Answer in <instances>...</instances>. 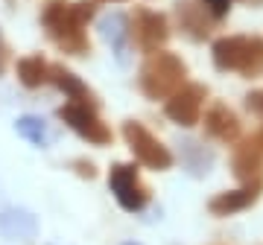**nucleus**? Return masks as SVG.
<instances>
[{
    "label": "nucleus",
    "mask_w": 263,
    "mask_h": 245,
    "mask_svg": "<svg viewBox=\"0 0 263 245\" xmlns=\"http://www.w3.org/2000/svg\"><path fill=\"white\" fill-rule=\"evenodd\" d=\"M94 0H82V3H70V0H50L41 9V27L47 38L67 56H85L91 50L88 41V21L94 18Z\"/></svg>",
    "instance_id": "nucleus-1"
},
{
    "label": "nucleus",
    "mask_w": 263,
    "mask_h": 245,
    "mask_svg": "<svg viewBox=\"0 0 263 245\" xmlns=\"http://www.w3.org/2000/svg\"><path fill=\"white\" fill-rule=\"evenodd\" d=\"M214 67L222 73H240L243 79L263 76V38L260 35H222L211 47Z\"/></svg>",
    "instance_id": "nucleus-2"
},
{
    "label": "nucleus",
    "mask_w": 263,
    "mask_h": 245,
    "mask_svg": "<svg viewBox=\"0 0 263 245\" xmlns=\"http://www.w3.org/2000/svg\"><path fill=\"white\" fill-rule=\"evenodd\" d=\"M184 82H187V65L181 62V56L167 53V50L149 53L138 70V88L152 103H158V99L167 103Z\"/></svg>",
    "instance_id": "nucleus-3"
},
{
    "label": "nucleus",
    "mask_w": 263,
    "mask_h": 245,
    "mask_svg": "<svg viewBox=\"0 0 263 245\" xmlns=\"http://www.w3.org/2000/svg\"><path fill=\"white\" fill-rule=\"evenodd\" d=\"M123 137H126V146L132 149V155H135L138 164L149 167V170H158V172L173 167V152H170L143 122L126 120L123 122Z\"/></svg>",
    "instance_id": "nucleus-4"
},
{
    "label": "nucleus",
    "mask_w": 263,
    "mask_h": 245,
    "mask_svg": "<svg viewBox=\"0 0 263 245\" xmlns=\"http://www.w3.org/2000/svg\"><path fill=\"white\" fill-rule=\"evenodd\" d=\"M129 41L141 53H158L170 41V24L161 12H152L146 6H138L129 18Z\"/></svg>",
    "instance_id": "nucleus-5"
},
{
    "label": "nucleus",
    "mask_w": 263,
    "mask_h": 245,
    "mask_svg": "<svg viewBox=\"0 0 263 245\" xmlns=\"http://www.w3.org/2000/svg\"><path fill=\"white\" fill-rule=\"evenodd\" d=\"M59 120L70 126L82 140L94 143V146H108L111 143V129L103 122V117L97 114L94 105H82V103H65L59 108Z\"/></svg>",
    "instance_id": "nucleus-6"
},
{
    "label": "nucleus",
    "mask_w": 263,
    "mask_h": 245,
    "mask_svg": "<svg viewBox=\"0 0 263 245\" xmlns=\"http://www.w3.org/2000/svg\"><path fill=\"white\" fill-rule=\"evenodd\" d=\"M108 187H111L114 198L120 201L123 210H129V213H138L149 205V187L141 181L138 170H135V164H114L111 172H108Z\"/></svg>",
    "instance_id": "nucleus-7"
},
{
    "label": "nucleus",
    "mask_w": 263,
    "mask_h": 245,
    "mask_svg": "<svg viewBox=\"0 0 263 245\" xmlns=\"http://www.w3.org/2000/svg\"><path fill=\"white\" fill-rule=\"evenodd\" d=\"M205 99H208V88L202 85V82H184V85L164 103V114H167L176 126L190 129V126H196V122L202 120Z\"/></svg>",
    "instance_id": "nucleus-8"
},
{
    "label": "nucleus",
    "mask_w": 263,
    "mask_h": 245,
    "mask_svg": "<svg viewBox=\"0 0 263 245\" xmlns=\"http://www.w3.org/2000/svg\"><path fill=\"white\" fill-rule=\"evenodd\" d=\"M231 170H234V175L243 184L260 181V175H263V126L234 146V152H231Z\"/></svg>",
    "instance_id": "nucleus-9"
},
{
    "label": "nucleus",
    "mask_w": 263,
    "mask_h": 245,
    "mask_svg": "<svg viewBox=\"0 0 263 245\" xmlns=\"http://www.w3.org/2000/svg\"><path fill=\"white\" fill-rule=\"evenodd\" d=\"M176 21L190 41H205L216 29V18L205 6V0H176Z\"/></svg>",
    "instance_id": "nucleus-10"
},
{
    "label": "nucleus",
    "mask_w": 263,
    "mask_h": 245,
    "mask_svg": "<svg viewBox=\"0 0 263 245\" xmlns=\"http://www.w3.org/2000/svg\"><path fill=\"white\" fill-rule=\"evenodd\" d=\"M260 190H263V178L260 181H249L243 184L240 190H226V193H219L208 201V210L214 213V216L226 219V216H234V213H243L246 208H252L254 201L260 198Z\"/></svg>",
    "instance_id": "nucleus-11"
},
{
    "label": "nucleus",
    "mask_w": 263,
    "mask_h": 245,
    "mask_svg": "<svg viewBox=\"0 0 263 245\" xmlns=\"http://www.w3.org/2000/svg\"><path fill=\"white\" fill-rule=\"evenodd\" d=\"M243 132V122L226 103H211V108L205 111V134L214 137L219 143H237Z\"/></svg>",
    "instance_id": "nucleus-12"
},
{
    "label": "nucleus",
    "mask_w": 263,
    "mask_h": 245,
    "mask_svg": "<svg viewBox=\"0 0 263 245\" xmlns=\"http://www.w3.org/2000/svg\"><path fill=\"white\" fill-rule=\"evenodd\" d=\"M50 85H56L62 94H67V99H70V103H82V105H94V108H97L94 91L85 85V82L73 73V70H67V67L50 65Z\"/></svg>",
    "instance_id": "nucleus-13"
},
{
    "label": "nucleus",
    "mask_w": 263,
    "mask_h": 245,
    "mask_svg": "<svg viewBox=\"0 0 263 245\" xmlns=\"http://www.w3.org/2000/svg\"><path fill=\"white\" fill-rule=\"evenodd\" d=\"M35 219L27 210H6L0 213V234H6L9 239H29L35 236Z\"/></svg>",
    "instance_id": "nucleus-14"
},
{
    "label": "nucleus",
    "mask_w": 263,
    "mask_h": 245,
    "mask_svg": "<svg viewBox=\"0 0 263 245\" xmlns=\"http://www.w3.org/2000/svg\"><path fill=\"white\" fill-rule=\"evenodd\" d=\"M18 79L27 88H41L50 82V65L41 56H27L18 62Z\"/></svg>",
    "instance_id": "nucleus-15"
},
{
    "label": "nucleus",
    "mask_w": 263,
    "mask_h": 245,
    "mask_svg": "<svg viewBox=\"0 0 263 245\" xmlns=\"http://www.w3.org/2000/svg\"><path fill=\"white\" fill-rule=\"evenodd\" d=\"M15 129H18L21 137H27L29 143H35V146H44L47 143V129H44V122L38 120V117H21L15 122Z\"/></svg>",
    "instance_id": "nucleus-16"
},
{
    "label": "nucleus",
    "mask_w": 263,
    "mask_h": 245,
    "mask_svg": "<svg viewBox=\"0 0 263 245\" xmlns=\"http://www.w3.org/2000/svg\"><path fill=\"white\" fill-rule=\"evenodd\" d=\"M129 21L123 18V15H111V18L105 21L103 24V35H105V41H111L114 47L120 50L123 47V41H126V38H129Z\"/></svg>",
    "instance_id": "nucleus-17"
},
{
    "label": "nucleus",
    "mask_w": 263,
    "mask_h": 245,
    "mask_svg": "<svg viewBox=\"0 0 263 245\" xmlns=\"http://www.w3.org/2000/svg\"><path fill=\"white\" fill-rule=\"evenodd\" d=\"M246 108H249L257 120H263V88H257V91H252V94H246Z\"/></svg>",
    "instance_id": "nucleus-18"
},
{
    "label": "nucleus",
    "mask_w": 263,
    "mask_h": 245,
    "mask_svg": "<svg viewBox=\"0 0 263 245\" xmlns=\"http://www.w3.org/2000/svg\"><path fill=\"white\" fill-rule=\"evenodd\" d=\"M205 6L214 12V18L219 21V18H226V15H228V9H231V0H205Z\"/></svg>",
    "instance_id": "nucleus-19"
},
{
    "label": "nucleus",
    "mask_w": 263,
    "mask_h": 245,
    "mask_svg": "<svg viewBox=\"0 0 263 245\" xmlns=\"http://www.w3.org/2000/svg\"><path fill=\"white\" fill-rule=\"evenodd\" d=\"M73 167H76V172H79L82 178H94V175H97V170H94V164H91V160H73Z\"/></svg>",
    "instance_id": "nucleus-20"
},
{
    "label": "nucleus",
    "mask_w": 263,
    "mask_h": 245,
    "mask_svg": "<svg viewBox=\"0 0 263 245\" xmlns=\"http://www.w3.org/2000/svg\"><path fill=\"white\" fill-rule=\"evenodd\" d=\"M9 67V47H6V41L0 38V73Z\"/></svg>",
    "instance_id": "nucleus-21"
},
{
    "label": "nucleus",
    "mask_w": 263,
    "mask_h": 245,
    "mask_svg": "<svg viewBox=\"0 0 263 245\" xmlns=\"http://www.w3.org/2000/svg\"><path fill=\"white\" fill-rule=\"evenodd\" d=\"M240 3H252V6H263V0H240Z\"/></svg>",
    "instance_id": "nucleus-22"
},
{
    "label": "nucleus",
    "mask_w": 263,
    "mask_h": 245,
    "mask_svg": "<svg viewBox=\"0 0 263 245\" xmlns=\"http://www.w3.org/2000/svg\"><path fill=\"white\" fill-rule=\"evenodd\" d=\"M126 245H141V242H126Z\"/></svg>",
    "instance_id": "nucleus-23"
},
{
    "label": "nucleus",
    "mask_w": 263,
    "mask_h": 245,
    "mask_svg": "<svg viewBox=\"0 0 263 245\" xmlns=\"http://www.w3.org/2000/svg\"><path fill=\"white\" fill-rule=\"evenodd\" d=\"M114 3H123V0H114Z\"/></svg>",
    "instance_id": "nucleus-24"
}]
</instances>
